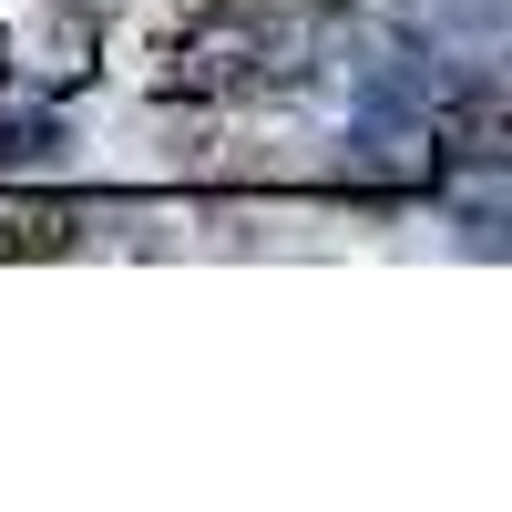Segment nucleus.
Masks as SVG:
<instances>
[{"mask_svg": "<svg viewBox=\"0 0 512 512\" xmlns=\"http://www.w3.org/2000/svg\"><path fill=\"white\" fill-rule=\"evenodd\" d=\"M277 0H123L113 11V72L164 103H236L267 72H287Z\"/></svg>", "mask_w": 512, "mask_h": 512, "instance_id": "f257e3e1", "label": "nucleus"}, {"mask_svg": "<svg viewBox=\"0 0 512 512\" xmlns=\"http://www.w3.org/2000/svg\"><path fill=\"white\" fill-rule=\"evenodd\" d=\"M82 236H93V205H62V195L0 205V256H72Z\"/></svg>", "mask_w": 512, "mask_h": 512, "instance_id": "f03ea898", "label": "nucleus"}, {"mask_svg": "<svg viewBox=\"0 0 512 512\" xmlns=\"http://www.w3.org/2000/svg\"><path fill=\"white\" fill-rule=\"evenodd\" d=\"M0 82H11V31H0Z\"/></svg>", "mask_w": 512, "mask_h": 512, "instance_id": "7ed1b4c3", "label": "nucleus"}]
</instances>
